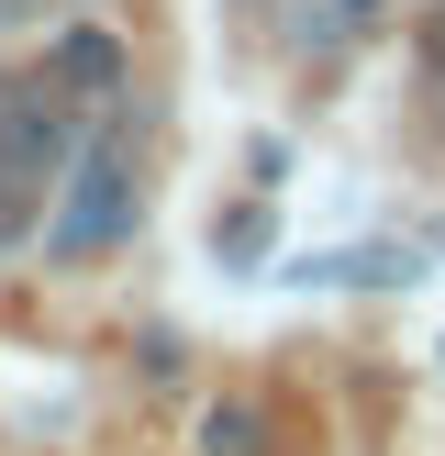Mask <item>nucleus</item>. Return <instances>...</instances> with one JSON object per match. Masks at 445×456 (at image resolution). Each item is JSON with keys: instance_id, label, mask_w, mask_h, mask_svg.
<instances>
[{"instance_id": "obj_1", "label": "nucleus", "mask_w": 445, "mask_h": 456, "mask_svg": "<svg viewBox=\"0 0 445 456\" xmlns=\"http://www.w3.org/2000/svg\"><path fill=\"white\" fill-rule=\"evenodd\" d=\"M123 234H134V134L101 123V134H78V156H67V200H56V223H44V256L89 267Z\"/></svg>"}, {"instance_id": "obj_2", "label": "nucleus", "mask_w": 445, "mask_h": 456, "mask_svg": "<svg viewBox=\"0 0 445 456\" xmlns=\"http://www.w3.org/2000/svg\"><path fill=\"white\" fill-rule=\"evenodd\" d=\"M67 156H78V101H67L44 67H12V78H0V167H22V178L56 190Z\"/></svg>"}, {"instance_id": "obj_3", "label": "nucleus", "mask_w": 445, "mask_h": 456, "mask_svg": "<svg viewBox=\"0 0 445 456\" xmlns=\"http://www.w3.org/2000/svg\"><path fill=\"white\" fill-rule=\"evenodd\" d=\"M44 78H56L67 101H123V34H101V22H67V34L44 45Z\"/></svg>"}, {"instance_id": "obj_4", "label": "nucleus", "mask_w": 445, "mask_h": 456, "mask_svg": "<svg viewBox=\"0 0 445 456\" xmlns=\"http://www.w3.org/2000/svg\"><path fill=\"white\" fill-rule=\"evenodd\" d=\"M412 267H423L412 245H345V256H301L289 279H301V289H400Z\"/></svg>"}, {"instance_id": "obj_5", "label": "nucleus", "mask_w": 445, "mask_h": 456, "mask_svg": "<svg viewBox=\"0 0 445 456\" xmlns=\"http://www.w3.org/2000/svg\"><path fill=\"white\" fill-rule=\"evenodd\" d=\"M200 456H267V401L256 390H222L200 412Z\"/></svg>"}, {"instance_id": "obj_6", "label": "nucleus", "mask_w": 445, "mask_h": 456, "mask_svg": "<svg viewBox=\"0 0 445 456\" xmlns=\"http://www.w3.org/2000/svg\"><path fill=\"white\" fill-rule=\"evenodd\" d=\"M378 12H390V0H301V45L312 56H345V45L378 34Z\"/></svg>"}, {"instance_id": "obj_7", "label": "nucleus", "mask_w": 445, "mask_h": 456, "mask_svg": "<svg viewBox=\"0 0 445 456\" xmlns=\"http://www.w3.org/2000/svg\"><path fill=\"white\" fill-rule=\"evenodd\" d=\"M44 212H56V190H44V178H22V167H0V256H12V245H34Z\"/></svg>"}, {"instance_id": "obj_8", "label": "nucleus", "mask_w": 445, "mask_h": 456, "mask_svg": "<svg viewBox=\"0 0 445 456\" xmlns=\"http://www.w3.org/2000/svg\"><path fill=\"white\" fill-rule=\"evenodd\" d=\"M267 234H279V212H267V200H234V212L212 223V256H222V267H256Z\"/></svg>"}, {"instance_id": "obj_9", "label": "nucleus", "mask_w": 445, "mask_h": 456, "mask_svg": "<svg viewBox=\"0 0 445 456\" xmlns=\"http://www.w3.org/2000/svg\"><path fill=\"white\" fill-rule=\"evenodd\" d=\"M423 78H434V101H445V0L423 12Z\"/></svg>"}]
</instances>
